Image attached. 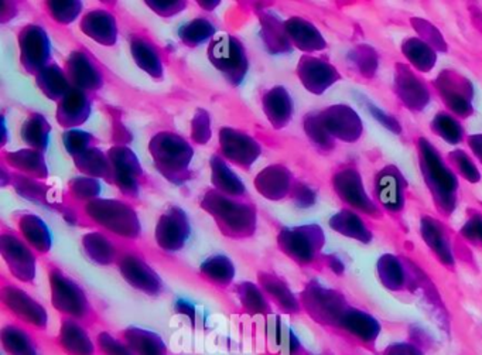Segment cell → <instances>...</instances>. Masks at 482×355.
<instances>
[{"label":"cell","mask_w":482,"mask_h":355,"mask_svg":"<svg viewBox=\"0 0 482 355\" xmlns=\"http://www.w3.org/2000/svg\"><path fill=\"white\" fill-rule=\"evenodd\" d=\"M20 45H22V61H25L28 68L38 69L43 66L44 61H47L50 48L48 40L43 30L38 27L26 28L22 32Z\"/></svg>","instance_id":"9c48e42d"},{"label":"cell","mask_w":482,"mask_h":355,"mask_svg":"<svg viewBox=\"0 0 482 355\" xmlns=\"http://www.w3.org/2000/svg\"><path fill=\"white\" fill-rule=\"evenodd\" d=\"M22 231L25 233L28 243L32 244L38 252L44 254L50 249V235H48L47 226L44 225L38 218L32 217L22 223Z\"/></svg>","instance_id":"d6986e66"},{"label":"cell","mask_w":482,"mask_h":355,"mask_svg":"<svg viewBox=\"0 0 482 355\" xmlns=\"http://www.w3.org/2000/svg\"><path fill=\"white\" fill-rule=\"evenodd\" d=\"M381 189H382V192H381V197H382L383 202L391 204V203H394L396 200H398V194H396V184H394L393 180H392L391 187H389V177H386L385 180L381 182Z\"/></svg>","instance_id":"484cf974"},{"label":"cell","mask_w":482,"mask_h":355,"mask_svg":"<svg viewBox=\"0 0 482 355\" xmlns=\"http://www.w3.org/2000/svg\"><path fill=\"white\" fill-rule=\"evenodd\" d=\"M216 204L218 205L214 210V214L215 217L223 218L229 230H236L238 235L244 231L251 234L255 220V215L251 214V208L242 207L244 204H236L224 198H216Z\"/></svg>","instance_id":"8fae6325"},{"label":"cell","mask_w":482,"mask_h":355,"mask_svg":"<svg viewBox=\"0 0 482 355\" xmlns=\"http://www.w3.org/2000/svg\"><path fill=\"white\" fill-rule=\"evenodd\" d=\"M260 282H262L260 287L265 289V292H267L276 303H279L280 306H283V308H290L291 306H293V303H291L290 293H288V290L286 289L285 285L280 283L279 280L275 279V277L263 275Z\"/></svg>","instance_id":"cb8c5ba5"},{"label":"cell","mask_w":482,"mask_h":355,"mask_svg":"<svg viewBox=\"0 0 482 355\" xmlns=\"http://www.w3.org/2000/svg\"><path fill=\"white\" fill-rule=\"evenodd\" d=\"M68 73L71 74L74 82L81 89H97L100 85L98 71L84 54H72L71 58H69Z\"/></svg>","instance_id":"9a60e30c"},{"label":"cell","mask_w":482,"mask_h":355,"mask_svg":"<svg viewBox=\"0 0 482 355\" xmlns=\"http://www.w3.org/2000/svg\"><path fill=\"white\" fill-rule=\"evenodd\" d=\"M239 298L244 308L251 313H267L269 310L267 296L254 283H242L239 287Z\"/></svg>","instance_id":"44dd1931"},{"label":"cell","mask_w":482,"mask_h":355,"mask_svg":"<svg viewBox=\"0 0 482 355\" xmlns=\"http://www.w3.org/2000/svg\"><path fill=\"white\" fill-rule=\"evenodd\" d=\"M2 347L9 355H38L35 339L25 329L9 324L2 330Z\"/></svg>","instance_id":"4fadbf2b"},{"label":"cell","mask_w":482,"mask_h":355,"mask_svg":"<svg viewBox=\"0 0 482 355\" xmlns=\"http://www.w3.org/2000/svg\"><path fill=\"white\" fill-rule=\"evenodd\" d=\"M152 151L156 158L157 166L164 170L163 173L170 170H184L190 158H192V149L179 136L160 135L156 136L152 143ZM174 173V172H173Z\"/></svg>","instance_id":"277c9868"},{"label":"cell","mask_w":482,"mask_h":355,"mask_svg":"<svg viewBox=\"0 0 482 355\" xmlns=\"http://www.w3.org/2000/svg\"><path fill=\"white\" fill-rule=\"evenodd\" d=\"M2 252L13 277L22 282H32L36 277V256L16 236L4 238Z\"/></svg>","instance_id":"8992f818"},{"label":"cell","mask_w":482,"mask_h":355,"mask_svg":"<svg viewBox=\"0 0 482 355\" xmlns=\"http://www.w3.org/2000/svg\"><path fill=\"white\" fill-rule=\"evenodd\" d=\"M57 343L66 355H95V344L87 329L79 321L66 318L61 321Z\"/></svg>","instance_id":"ba28073f"},{"label":"cell","mask_w":482,"mask_h":355,"mask_svg":"<svg viewBox=\"0 0 482 355\" xmlns=\"http://www.w3.org/2000/svg\"><path fill=\"white\" fill-rule=\"evenodd\" d=\"M210 60L234 84H239L246 73V54L239 40L221 35L210 46Z\"/></svg>","instance_id":"7a4b0ae2"},{"label":"cell","mask_w":482,"mask_h":355,"mask_svg":"<svg viewBox=\"0 0 482 355\" xmlns=\"http://www.w3.org/2000/svg\"><path fill=\"white\" fill-rule=\"evenodd\" d=\"M2 299L5 306L12 311V315L16 316L23 323L40 331L47 329V311L19 287H5L2 290Z\"/></svg>","instance_id":"3957f363"},{"label":"cell","mask_w":482,"mask_h":355,"mask_svg":"<svg viewBox=\"0 0 482 355\" xmlns=\"http://www.w3.org/2000/svg\"><path fill=\"white\" fill-rule=\"evenodd\" d=\"M371 110H372L373 117L376 118V120H381V122L385 123L388 128H392V120H389L388 118L383 115L381 110H376V108L371 107Z\"/></svg>","instance_id":"4316f807"},{"label":"cell","mask_w":482,"mask_h":355,"mask_svg":"<svg viewBox=\"0 0 482 355\" xmlns=\"http://www.w3.org/2000/svg\"><path fill=\"white\" fill-rule=\"evenodd\" d=\"M120 267L123 279L135 289L151 296H156L162 292L163 285L156 272L136 255H123L120 259Z\"/></svg>","instance_id":"5b68a950"},{"label":"cell","mask_w":482,"mask_h":355,"mask_svg":"<svg viewBox=\"0 0 482 355\" xmlns=\"http://www.w3.org/2000/svg\"><path fill=\"white\" fill-rule=\"evenodd\" d=\"M131 51H133L135 61H138L139 66L144 68V71H149L151 74H153V71L157 74L162 73V64L157 60L156 50L148 45V41L133 38Z\"/></svg>","instance_id":"ffe728a7"},{"label":"cell","mask_w":482,"mask_h":355,"mask_svg":"<svg viewBox=\"0 0 482 355\" xmlns=\"http://www.w3.org/2000/svg\"><path fill=\"white\" fill-rule=\"evenodd\" d=\"M123 339L135 355H169L163 339L153 331L131 328L123 333Z\"/></svg>","instance_id":"7c38bea8"},{"label":"cell","mask_w":482,"mask_h":355,"mask_svg":"<svg viewBox=\"0 0 482 355\" xmlns=\"http://www.w3.org/2000/svg\"><path fill=\"white\" fill-rule=\"evenodd\" d=\"M214 182L218 183L223 187V190H225L226 193H229L231 195H239L245 192L244 186H242L241 180L232 173L231 170L223 163L219 162L218 158H214ZM214 183V184H215Z\"/></svg>","instance_id":"7402d4cb"},{"label":"cell","mask_w":482,"mask_h":355,"mask_svg":"<svg viewBox=\"0 0 482 355\" xmlns=\"http://www.w3.org/2000/svg\"><path fill=\"white\" fill-rule=\"evenodd\" d=\"M221 145L225 156L238 164H251L259 154V148L251 138L231 130L221 132Z\"/></svg>","instance_id":"30bf717a"},{"label":"cell","mask_w":482,"mask_h":355,"mask_svg":"<svg viewBox=\"0 0 482 355\" xmlns=\"http://www.w3.org/2000/svg\"><path fill=\"white\" fill-rule=\"evenodd\" d=\"M214 33L213 25L208 20L197 19L194 22L188 23L187 26L180 30V37L188 45H198L201 41L207 40Z\"/></svg>","instance_id":"603a6c76"},{"label":"cell","mask_w":482,"mask_h":355,"mask_svg":"<svg viewBox=\"0 0 482 355\" xmlns=\"http://www.w3.org/2000/svg\"><path fill=\"white\" fill-rule=\"evenodd\" d=\"M88 110H89V107H88L84 92L71 91L67 95L60 107L61 122L64 120L67 126L84 122L88 117Z\"/></svg>","instance_id":"2e32d148"},{"label":"cell","mask_w":482,"mask_h":355,"mask_svg":"<svg viewBox=\"0 0 482 355\" xmlns=\"http://www.w3.org/2000/svg\"><path fill=\"white\" fill-rule=\"evenodd\" d=\"M97 344L102 355H135L125 339H115L110 333H100Z\"/></svg>","instance_id":"d4e9b609"},{"label":"cell","mask_w":482,"mask_h":355,"mask_svg":"<svg viewBox=\"0 0 482 355\" xmlns=\"http://www.w3.org/2000/svg\"><path fill=\"white\" fill-rule=\"evenodd\" d=\"M265 110L270 122L275 123L276 128L285 125L286 120L290 118V99L285 89H276L265 97Z\"/></svg>","instance_id":"e0dca14e"},{"label":"cell","mask_w":482,"mask_h":355,"mask_svg":"<svg viewBox=\"0 0 482 355\" xmlns=\"http://www.w3.org/2000/svg\"><path fill=\"white\" fill-rule=\"evenodd\" d=\"M201 274L208 282L213 283L214 287H229V283L234 279L236 267L226 256H213L204 262Z\"/></svg>","instance_id":"5bb4252c"},{"label":"cell","mask_w":482,"mask_h":355,"mask_svg":"<svg viewBox=\"0 0 482 355\" xmlns=\"http://www.w3.org/2000/svg\"><path fill=\"white\" fill-rule=\"evenodd\" d=\"M84 245L89 258L94 259L97 264L110 265L116 259L115 246L100 234L85 236Z\"/></svg>","instance_id":"ac0fdd59"},{"label":"cell","mask_w":482,"mask_h":355,"mask_svg":"<svg viewBox=\"0 0 482 355\" xmlns=\"http://www.w3.org/2000/svg\"><path fill=\"white\" fill-rule=\"evenodd\" d=\"M50 283L51 302L66 318H72L82 324L94 320L91 305L79 283L67 277L58 269L50 272Z\"/></svg>","instance_id":"6da1fadb"},{"label":"cell","mask_w":482,"mask_h":355,"mask_svg":"<svg viewBox=\"0 0 482 355\" xmlns=\"http://www.w3.org/2000/svg\"><path fill=\"white\" fill-rule=\"evenodd\" d=\"M188 236V224L183 211H169L157 225V244L167 251H179L184 245Z\"/></svg>","instance_id":"52a82bcc"}]
</instances>
